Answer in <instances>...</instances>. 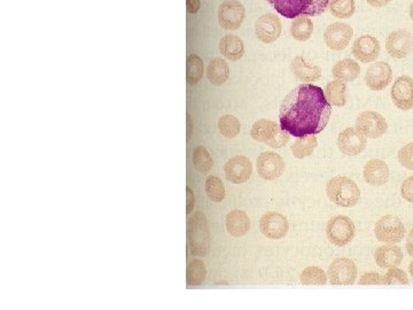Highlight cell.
<instances>
[{
    "label": "cell",
    "mask_w": 413,
    "mask_h": 310,
    "mask_svg": "<svg viewBox=\"0 0 413 310\" xmlns=\"http://www.w3.org/2000/svg\"><path fill=\"white\" fill-rule=\"evenodd\" d=\"M332 115V105L324 90L312 83L301 84L290 91L279 111L281 129L295 138L321 134Z\"/></svg>",
    "instance_id": "obj_1"
},
{
    "label": "cell",
    "mask_w": 413,
    "mask_h": 310,
    "mask_svg": "<svg viewBox=\"0 0 413 310\" xmlns=\"http://www.w3.org/2000/svg\"><path fill=\"white\" fill-rule=\"evenodd\" d=\"M187 242L190 252L193 256H206L209 253V224L206 215L201 211H195L187 221Z\"/></svg>",
    "instance_id": "obj_2"
},
{
    "label": "cell",
    "mask_w": 413,
    "mask_h": 310,
    "mask_svg": "<svg viewBox=\"0 0 413 310\" xmlns=\"http://www.w3.org/2000/svg\"><path fill=\"white\" fill-rule=\"evenodd\" d=\"M278 14L286 19L297 16H318L328 8L330 0H266Z\"/></svg>",
    "instance_id": "obj_3"
},
{
    "label": "cell",
    "mask_w": 413,
    "mask_h": 310,
    "mask_svg": "<svg viewBox=\"0 0 413 310\" xmlns=\"http://www.w3.org/2000/svg\"><path fill=\"white\" fill-rule=\"evenodd\" d=\"M326 194L331 202L343 208L354 207L361 198V190L354 180L345 176L333 177L326 185Z\"/></svg>",
    "instance_id": "obj_4"
},
{
    "label": "cell",
    "mask_w": 413,
    "mask_h": 310,
    "mask_svg": "<svg viewBox=\"0 0 413 310\" xmlns=\"http://www.w3.org/2000/svg\"><path fill=\"white\" fill-rule=\"evenodd\" d=\"M407 230L401 218L395 215H386L376 222L374 235L379 242L385 244L401 242L405 237Z\"/></svg>",
    "instance_id": "obj_5"
},
{
    "label": "cell",
    "mask_w": 413,
    "mask_h": 310,
    "mask_svg": "<svg viewBox=\"0 0 413 310\" xmlns=\"http://www.w3.org/2000/svg\"><path fill=\"white\" fill-rule=\"evenodd\" d=\"M355 224L349 217L339 215L332 218L327 223L326 236L333 245L343 246L348 245L355 237Z\"/></svg>",
    "instance_id": "obj_6"
},
{
    "label": "cell",
    "mask_w": 413,
    "mask_h": 310,
    "mask_svg": "<svg viewBox=\"0 0 413 310\" xmlns=\"http://www.w3.org/2000/svg\"><path fill=\"white\" fill-rule=\"evenodd\" d=\"M327 277L334 286H349L357 278V267L354 261L348 258H339L331 264Z\"/></svg>",
    "instance_id": "obj_7"
},
{
    "label": "cell",
    "mask_w": 413,
    "mask_h": 310,
    "mask_svg": "<svg viewBox=\"0 0 413 310\" xmlns=\"http://www.w3.org/2000/svg\"><path fill=\"white\" fill-rule=\"evenodd\" d=\"M356 129L361 131L366 138H380L388 130V123L386 118L374 111L361 113L356 118Z\"/></svg>",
    "instance_id": "obj_8"
},
{
    "label": "cell",
    "mask_w": 413,
    "mask_h": 310,
    "mask_svg": "<svg viewBox=\"0 0 413 310\" xmlns=\"http://www.w3.org/2000/svg\"><path fill=\"white\" fill-rule=\"evenodd\" d=\"M246 18V11L240 1L226 0L218 8V22L226 30H237L240 28Z\"/></svg>",
    "instance_id": "obj_9"
},
{
    "label": "cell",
    "mask_w": 413,
    "mask_h": 310,
    "mask_svg": "<svg viewBox=\"0 0 413 310\" xmlns=\"http://www.w3.org/2000/svg\"><path fill=\"white\" fill-rule=\"evenodd\" d=\"M259 230L266 238L281 240L288 233L290 222L281 213L269 211L261 217Z\"/></svg>",
    "instance_id": "obj_10"
},
{
    "label": "cell",
    "mask_w": 413,
    "mask_h": 310,
    "mask_svg": "<svg viewBox=\"0 0 413 310\" xmlns=\"http://www.w3.org/2000/svg\"><path fill=\"white\" fill-rule=\"evenodd\" d=\"M257 174L266 180H276L285 173L284 159L275 152H263L257 158Z\"/></svg>",
    "instance_id": "obj_11"
},
{
    "label": "cell",
    "mask_w": 413,
    "mask_h": 310,
    "mask_svg": "<svg viewBox=\"0 0 413 310\" xmlns=\"http://www.w3.org/2000/svg\"><path fill=\"white\" fill-rule=\"evenodd\" d=\"M336 144L340 152L348 156H357L366 147L367 140L356 128H347L340 132Z\"/></svg>",
    "instance_id": "obj_12"
},
{
    "label": "cell",
    "mask_w": 413,
    "mask_h": 310,
    "mask_svg": "<svg viewBox=\"0 0 413 310\" xmlns=\"http://www.w3.org/2000/svg\"><path fill=\"white\" fill-rule=\"evenodd\" d=\"M386 50L395 59L407 58L413 50V36L404 29L393 31L386 39Z\"/></svg>",
    "instance_id": "obj_13"
},
{
    "label": "cell",
    "mask_w": 413,
    "mask_h": 310,
    "mask_svg": "<svg viewBox=\"0 0 413 310\" xmlns=\"http://www.w3.org/2000/svg\"><path fill=\"white\" fill-rule=\"evenodd\" d=\"M352 36L354 30L348 23L334 22L325 30L324 41L331 50L343 51L348 46Z\"/></svg>",
    "instance_id": "obj_14"
},
{
    "label": "cell",
    "mask_w": 413,
    "mask_h": 310,
    "mask_svg": "<svg viewBox=\"0 0 413 310\" xmlns=\"http://www.w3.org/2000/svg\"><path fill=\"white\" fill-rule=\"evenodd\" d=\"M392 100L398 109L407 112L413 108V78L407 75L400 76L393 83Z\"/></svg>",
    "instance_id": "obj_15"
},
{
    "label": "cell",
    "mask_w": 413,
    "mask_h": 310,
    "mask_svg": "<svg viewBox=\"0 0 413 310\" xmlns=\"http://www.w3.org/2000/svg\"><path fill=\"white\" fill-rule=\"evenodd\" d=\"M281 22L273 13L259 16L255 23L256 37L264 44L275 43L281 35Z\"/></svg>",
    "instance_id": "obj_16"
},
{
    "label": "cell",
    "mask_w": 413,
    "mask_h": 310,
    "mask_svg": "<svg viewBox=\"0 0 413 310\" xmlns=\"http://www.w3.org/2000/svg\"><path fill=\"white\" fill-rule=\"evenodd\" d=\"M365 84L372 91H383L393 81V69L387 62H376L367 68Z\"/></svg>",
    "instance_id": "obj_17"
},
{
    "label": "cell",
    "mask_w": 413,
    "mask_h": 310,
    "mask_svg": "<svg viewBox=\"0 0 413 310\" xmlns=\"http://www.w3.org/2000/svg\"><path fill=\"white\" fill-rule=\"evenodd\" d=\"M224 173L228 180L233 184H244L253 174V165L249 159L244 155H237L230 159L224 166Z\"/></svg>",
    "instance_id": "obj_18"
},
{
    "label": "cell",
    "mask_w": 413,
    "mask_h": 310,
    "mask_svg": "<svg viewBox=\"0 0 413 310\" xmlns=\"http://www.w3.org/2000/svg\"><path fill=\"white\" fill-rule=\"evenodd\" d=\"M352 56L363 63L374 62L381 52L380 42L371 35H363L354 42L352 46Z\"/></svg>",
    "instance_id": "obj_19"
},
{
    "label": "cell",
    "mask_w": 413,
    "mask_h": 310,
    "mask_svg": "<svg viewBox=\"0 0 413 310\" xmlns=\"http://www.w3.org/2000/svg\"><path fill=\"white\" fill-rule=\"evenodd\" d=\"M290 70L303 83H314L321 78V67L307 61L302 56L294 58L290 63Z\"/></svg>",
    "instance_id": "obj_20"
},
{
    "label": "cell",
    "mask_w": 413,
    "mask_h": 310,
    "mask_svg": "<svg viewBox=\"0 0 413 310\" xmlns=\"http://www.w3.org/2000/svg\"><path fill=\"white\" fill-rule=\"evenodd\" d=\"M389 167L383 160L372 159L363 169L365 182L371 186H383L389 180Z\"/></svg>",
    "instance_id": "obj_21"
},
{
    "label": "cell",
    "mask_w": 413,
    "mask_h": 310,
    "mask_svg": "<svg viewBox=\"0 0 413 310\" xmlns=\"http://www.w3.org/2000/svg\"><path fill=\"white\" fill-rule=\"evenodd\" d=\"M404 255L401 247L388 244V245L380 246L376 248L374 253V261L376 266L383 269L400 267L403 261Z\"/></svg>",
    "instance_id": "obj_22"
},
{
    "label": "cell",
    "mask_w": 413,
    "mask_h": 310,
    "mask_svg": "<svg viewBox=\"0 0 413 310\" xmlns=\"http://www.w3.org/2000/svg\"><path fill=\"white\" fill-rule=\"evenodd\" d=\"M281 130V127H279L275 121L261 118L253 124L252 130H250V136L256 142L264 143L269 146L275 140Z\"/></svg>",
    "instance_id": "obj_23"
},
{
    "label": "cell",
    "mask_w": 413,
    "mask_h": 310,
    "mask_svg": "<svg viewBox=\"0 0 413 310\" xmlns=\"http://www.w3.org/2000/svg\"><path fill=\"white\" fill-rule=\"evenodd\" d=\"M226 230L233 237H242L246 235L250 229V220L248 215L242 211H230L226 215Z\"/></svg>",
    "instance_id": "obj_24"
},
{
    "label": "cell",
    "mask_w": 413,
    "mask_h": 310,
    "mask_svg": "<svg viewBox=\"0 0 413 310\" xmlns=\"http://www.w3.org/2000/svg\"><path fill=\"white\" fill-rule=\"evenodd\" d=\"M219 51L226 59L238 61L245 54L244 42L235 35H226L219 42Z\"/></svg>",
    "instance_id": "obj_25"
},
{
    "label": "cell",
    "mask_w": 413,
    "mask_h": 310,
    "mask_svg": "<svg viewBox=\"0 0 413 310\" xmlns=\"http://www.w3.org/2000/svg\"><path fill=\"white\" fill-rule=\"evenodd\" d=\"M359 74H361V66L352 59L340 60L339 62H336L332 69L333 78L345 83L355 81Z\"/></svg>",
    "instance_id": "obj_26"
},
{
    "label": "cell",
    "mask_w": 413,
    "mask_h": 310,
    "mask_svg": "<svg viewBox=\"0 0 413 310\" xmlns=\"http://www.w3.org/2000/svg\"><path fill=\"white\" fill-rule=\"evenodd\" d=\"M228 76H230V68L226 60L215 58L209 62L207 68V78L213 85L221 87L226 83Z\"/></svg>",
    "instance_id": "obj_27"
},
{
    "label": "cell",
    "mask_w": 413,
    "mask_h": 310,
    "mask_svg": "<svg viewBox=\"0 0 413 310\" xmlns=\"http://www.w3.org/2000/svg\"><path fill=\"white\" fill-rule=\"evenodd\" d=\"M325 97L331 105L343 107L347 104V84L340 80H334L326 84Z\"/></svg>",
    "instance_id": "obj_28"
},
{
    "label": "cell",
    "mask_w": 413,
    "mask_h": 310,
    "mask_svg": "<svg viewBox=\"0 0 413 310\" xmlns=\"http://www.w3.org/2000/svg\"><path fill=\"white\" fill-rule=\"evenodd\" d=\"M314 34V23L308 16H297L290 23V35L297 42H307Z\"/></svg>",
    "instance_id": "obj_29"
},
{
    "label": "cell",
    "mask_w": 413,
    "mask_h": 310,
    "mask_svg": "<svg viewBox=\"0 0 413 310\" xmlns=\"http://www.w3.org/2000/svg\"><path fill=\"white\" fill-rule=\"evenodd\" d=\"M204 61L197 54H191L186 60V81L188 85H197L204 76Z\"/></svg>",
    "instance_id": "obj_30"
},
{
    "label": "cell",
    "mask_w": 413,
    "mask_h": 310,
    "mask_svg": "<svg viewBox=\"0 0 413 310\" xmlns=\"http://www.w3.org/2000/svg\"><path fill=\"white\" fill-rule=\"evenodd\" d=\"M317 146L318 140L315 135H309V136L301 137L296 140L295 143L290 147V151L296 159H304L312 155Z\"/></svg>",
    "instance_id": "obj_31"
},
{
    "label": "cell",
    "mask_w": 413,
    "mask_h": 310,
    "mask_svg": "<svg viewBox=\"0 0 413 310\" xmlns=\"http://www.w3.org/2000/svg\"><path fill=\"white\" fill-rule=\"evenodd\" d=\"M192 162L201 174H208L214 167V160L211 155L204 146H197L192 153Z\"/></svg>",
    "instance_id": "obj_32"
},
{
    "label": "cell",
    "mask_w": 413,
    "mask_h": 310,
    "mask_svg": "<svg viewBox=\"0 0 413 310\" xmlns=\"http://www.w3.org/2000/svg\"><path fill=\"white\" fill-rule=\"evenodd\" d=\"M327 273L321 268L312 266L307 267L300 275V282L303 285L323 286L327 283Z\"/></svg>",
    "instance_id": "obj_33"
},
{
    "label": "cell",
    "mask_w": 413,
    "mask_h": 310,
    "mask_svg": "<svg viewBox=\"0 0 413 310\" xmlns=\"http://www.w3.org/2000/svg\"><path fill=\"white\" fill-rule=\"evenodd\" d=\"M207 277L206 264L201 260L190 262L186 270V282L188 286H199L204 282Z\"/></svg>",
    "instance_id": "obj_34"
},
{
    "label": "cell",
    "mask_w": 413,
    "mask_h": 310,
    "mask_svg": "<svg viewBox=\"0 0 413 310\" xmlns=\"http://www.w3.org/2000/svg\"><path fill=\"white\" fill-rule=\"evenodd\" d=\"M327 10L338 19H349L355 14L356 4L355 0H330Z\"/></svg>",
    "instance_id": "obj_35"
},
{
    "label": "cell",
    "mask_w": 413,
    "mask_h": 310,
    "mask_svg": "<svg viewBox=\"0 0 413 310\" xmlns=\"http://www.w3.org/2000/svg\"><path fill=\"white\" fill-rule=\"evenodd\" d=\"M204 191L207 197L213 202H221L226 199V186L219 177H207Z\"/></svg>",
    "instance_id": "obj_36"
},
{
    "label": "cell",
    "mask_w": 413,
    "mask_h": 310,
    "mask_svg": "<svg viewBox=\"0 0 413 310\" xmlns=\"http://www.w3.org/2000/svg\"><path fill=\"white\" fill-rule=\"evenodd\" d=\"M218 129L221 135L228 140H232L240 132L241 124L233 115H223L218 120Z\"/></svg>",
    "instance_id": "obj_37"
},
{
    "label": "cell",
    "mask_w": 413,
    "mask_h": 310,
    "mask_svg": "<svg viewBox=\"0 0 413 310\" xmlns=\"http://www.w3.org/2000/svg\"><path fill=\"white\" fill-rule=\"evenodd\" d=\"M409 277L404 270L400 268H390L383 276V285H409Z\"/></svg>",
    "instance_id": "obj_38"
},
{
    "label": "cell",
    "mask_w": 413,
    "mask_h": 310,
    "mask_svg": "<svg viewBox=\"0 0 413 310\" xmlns=\"http://www.w3.org/2000/svg\"><path fill=\"white\" fill-rule=\"evenodd\" d=\"M398 161L409 170H413V143L407 144L398 151Z\"/></svg>",
    "instance_id": "obj_39"
},
{
    "label": "cell",
    "mask_w": 413,
    "mask_h": 310,
    "mask_svg": "<svg viewBox=\"0 0 413 310\" xmlns=\"http://www.w3.org/2000/svg\"><path fill=\"white\" fill-rule=\"evenodd\" d=\"M359 285H383V276L378 273H366L359 279Z\"/></svg>",
    "instance_id": "obj_40"
},
{
    "label": "cell",
    "mask_w": 413,
    "mask_h": 310,
    "mask_svg": "<svg viewBox=\"0 0 413 310\" xmlns=\"http://www.w3.org/2000/svg\"><path fill=\"white\" fill-rule=\"evenodd\" d=\"M401 196L405 202L413 204V176L407 177L402 183Z\"/></svg>",
    "instance_id": "obj_41"
},
{
    "label": "cell",
    "mask_w": 413,
    "mask_h": 310,
    "mask_svg": "<svg viewBox=\"0 0 413 310\" xmlns=\"http://www.w3.org/2000/svg\"><path fill=\"white\" fill-rule=\"evenodd\" d=\"M186 213L187 215L191 214L193 208L195 206V193L192 191L191 187H186Z\"/></svg>",
    "instance_id": "obj_42"
},
{
    "label": "cell",
    "mask_w": 413,
    "mask_h": 310,
    "mask_svg": "<svg viewBox=\"0 0 413 310\" xmlns=\"http://www.w3.org/2000/svg\"><path fill=\"white\" fill-rule=\"evenodd\" d=\"M186 7H187L188 13L195 14L200 10L201 1L200 0H186Z\"/></svg>",
    "instance_id": "obj_43"
},
{
    "label": "cell",
    "mask_w": 413,
    "mask_h": 310,
    "mask_svg": "<svg viewBox=\"0 0 413 310\" xmlns=\"http://www.w3.org/2000/svg\"><path fill=\"white\" fill-rule=\"evenodd\" d=\"M405 247H407V254L410 255V256H413V228L410 230L409 235H407Z\"/></svg>",
    "instance_id": "obj_44"
},
{
    "label": "cell",
    "mask_w": 413,
    "mask_h": 310,
    "mask_svg": "<svg viewBox=\"0 0 413 310\" xmlns=\"http://www.w3.org/2000/svg\"><path fill=\"white\" fill-rule=\"evenodd\" d=\"M366 1L371 6L380 8V7L387 6L392 0H366Z\"/></svg>",
    "instance_id": "obj_45"
},
{
    "label": "cell",
    "mask_w": 413,
    "mask_h": 310,
    "mask_svg": "<svg viewBox=\"0 0 413 310\" xmlns=\"http://www.w3.org/2000/svg\"><path fill=\"white\" fill-rule=\"evenodd\" d=\"M188 121H187V140H190V137H191L192 134V125H191V118H190V115L187 116Z\"/></svg>",
    "instance_id": "obj_46"
},
{
    "label": "cell",
    "mask_w": 413,
    "mask_h": 310,
    "mask_svg": "<svg viewBox=\"0 0 413 310\" xmlns=\"http://www.w3.org/2000/svg\"><path fill=\"white\" fill-rule=\"evenodd\" d=\"M409 273H410L411 276L413 277V260L411 261L410 264H409Z\"/></svg>",
    "instance_id": "obj_47"
},
{
    "label": "cell",
    "mask_w": 413,
    "mask_h": 310,
    "mask_svg": "<svg viewBox=\"0 0 413 310\" xmlns=\"http://www.w3.org/2000/svg\"><path fill=\"white\" fill-rule=\"evenodd\" d=\"M409 12H410L411 20L413 21V3L410 5V11H409Z\"/></svg>",
    "instance_id": "obj_48"
}]
</instances>
